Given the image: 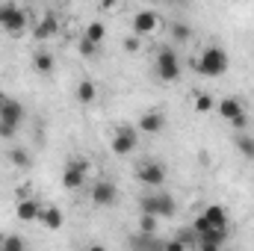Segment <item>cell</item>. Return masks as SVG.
Instances as JSON below:
<instances>
[{
  "instance_id": "1",
  "label": "cell",
  "mask_w": 254,
  "mask_h": 251,
  "mask_svg": "<svg viewBox=\"0 0 254 251\" xmlns=\"http://www.w3.org/2000/svg\"><path fill=\"white\" fill-rule=\"evenodd\" d=\"M192 65H195V71L204 74V77H222V74L228 71V54H225L219 45H210V48L201 51V57Z\"/></svg>"
},
{
  "instance_id": "2",
  "label": "cell",
  "mask_w": 254,
  "mask_h": 251,
  "mask_svg": "<svg viewBox=\"0 0 254 251\" xmlns=\"http://www.w3.org/2000/svg\"><path fill=\"white\" fill-rule=\"evenodd\" d=\"M139 207H142V213H154L157 219L175 216V198L172 195H142Z\"/></svg>"
},
{
  "instance_id": "3",
  "label": "cell",
  "mask_w": 254,
  "mask_h": 251,
  "mask_svg": "<svg viewBox=\"0 0 254 251\" xmlns=\"http://www.w3.org/2000/svg\"><path fill=\"white\" fill-rule=\"evenodd\" d=\"M157 77L166 80V83L181 80V60H178V54H175L172 48H163V51L157 54Z\"/></svg>"
},
{
  "instance_id": "4",
  "label": "cell",
  "mask_w": 254,
  "mask_h": 251,
  "mask_svg": "<svg viewBox=\"0 0 254 251\" xmlns=\"http://www.w3.org/2000/svg\"><path fill=\"white\" fill-rule=\"evenodd\" d=\"M0 27L6 33H21L27 27V12L12 3H0Z\"/></svg>"
},
{
  "instance_id": "5",
  "label": "cell",
  "mask_w": 254,
  "mask_h": 251,
  "mask_svg": "<svg viewBox=\"0 0 254 251\" xmlns=\"http://www.w3.org/2000/svg\"><path fill=\"white\" fill-rule=\"evenodd\" d=\"M136 142H139V133L133 127H119L113 133V154L116 157H127L136 151Z\"/></svg>"
},
{
  "instance_id": "6",
  "label": "cell",
  "mask_w": 254,
  "mask_h": 251,
  "mask_svg": "<svg viewBox=\"0 0 254 251\" xmlns=\"http://www.w3.org/2000/svg\"><path fill=\"white\" fill-rule=\"evenodd\" d=\"M116 201H119V189L113 181H98L92 187V204L95 207H113Z\"/></svg>"
},
{
  "instance_id": "7",
  "label": "cell",
  "mask_w": 254,
  "mask_h": 251,
  "mask_svg": "<svg viewBox=\"0 0 254 251\" xmlns=\"http://www.w3.org/2000/svg\"><path fill=\"white\" fill-rule=\"evenodd\" d=\"M0 122L9 127H18L24 122V107H21V101H15V98H6L3 101V107H0Z\"/></svg>"
},
{
  "instance_id": "8",
  "label": "cell",
  "mask_w": 254,
  "mask_h": 251,
  "mask_svg": "<svg viewBox=\"0 0 254 251\" xmlns=\"http://www.w3.org/2000/svg\"><path fill=\"white\" fill-rule=\"evenodd\" d=\"M228 240V228H210L207 234H195V246L198 249H219Z\"/></svg>"
},
{
  "instance_id": "9",
  "label": "cell",
  "mask_w": 254,
  "mask_h": 251,
  "mask_svg": "<svg viewBox=\"0 0 254 251\" xmlns=\"http://www.w3.org/2000/svg\"><path fill=\"white\" fill-rule=\"evenodd\" d=\"M83 181H86V166L77 163V160L68 163V166H65V175H63V187L65 189H80Z\"/></svg>"
},
{
  "instance_id": "10",
  "label": "cell",
  "mask_w": 254,
  "mask_h": 251,
  "mask_svg": "<svg viewBox=\"0 0 254 251\" xmlns=\"http://www.w3.org/2000/svg\"><path fill=\"white\" fill-rule=\"evenodd\" d=\"M139 181H142L145 187H160V184L166 181V169H163L160 163H145V166L139 169Z\"/></svg>"
},
{
  "instance_id": "11",
  "label": "cell",
  "mask_w": 254,
  "mask_h": 251,
  "mask_svg": "<svg viewBox=\"0 0 254 251\" xmlns=\"http://www.w3.org/2000/svg\"><path fill=\"white\" fill-rule=\"evenodd\" d=\"M163 127H166V119H163V113H157V110H148V113L139 119V133L157 136V133H163Z\"/></svg>"
},
{
  "instance_id": "12",
  "label": "cell",
  "mask_w": 254,
  "mask_h": 251,
  "mask_svg": "<svg viewBox=\"0 0 254 251\" xmlns=\"http://www.w3.org/2000/svg\"><path fill=\"white\" fill-rule=\"evenodd\" d=\"M154 30H157V15H154V12L142 9V12L133 15V33H136V36H148V33H154Z\"/></svg>"
},
{
  "instance_id": "13",
  "label": "cell",
  "mask_w": 254,
  "mask_h": 251,
  "mask_svg": "<svg viewBox=\"0 0 254 251\" xmlns=\"http://www.w3.org/2000/svg\"><path fill=\"white\" fill-rule=\"evenodd\" d=\"M15 213H18L21 222H36V219H42V204H39L36 198H24Z\"/></svg>"
},
{
  "instance_id": "14",
  "label": "cell",
  "mask_w": 254,
  "mask_h": 251,
  "mask_svg": "<svg viewBox=\"0 0 254 251\" xmlns=\"http://www.w3.org/2000/svg\"><path fill=\"white\" fill-rule=\"evenodd\" d=\"M216 110H219V116H222V119H228V122H231V119H237L240 113H246V107H243V101H240V98H222Z\"/></svg>"
},
{
  "instance_id": "15",
  "label": "cell",
  "mask_w": 254,
  "mask_h": 251,
  "mask_svg": "<svg viewBox=\"0 0 254 251\" xmlns=\"http://www.w3.org/2000/svg\"><path fill=\"white\" fill-rule=\"evenodd\" d=\"M204 219H207L213 228H228V213H225V207H219V204H210V207L204 210Z\"/></svg>"
},
{
  "instance_id": "16",
  "label": "cell",
  "mask_w": 254,
  "mask_h": 251,
  "mask_svg": "<svg viewBox=\"0 0 254 251\" xmlns=\"http://www.w3.org/2000/svg\"><path fill=\"white\" fill-rule=\"evenodd\" d=\"M42 225H45L48 231L63 228V210H57V207H45V210H42Z\"/></svg>"
},
{
  "instance_id": "17",
  "label": "cell",
  "mask_w": 254,
  "mask_h": 251,
  "mask_svg": "<svg viewBox=\"0 0 254 251\" xmlns=\"http://www.w3.org/2000/svg\"><path fill=\"white\" fill-rule=\"evenodd\" d=\"M57 30H60V24H57V15H54V12H45V21H42V27H36V39L54 36Z\"/></svg>"
},
{
  "instance_id": "18",
  "label": "cell",
  "mask_w": 254,
  "mask_h": 251,
  "mask_svg": "<svg viewBox=\"0 0 254 251\" xmlns=\"http://www.w3.org/2000/svg\"><path fill=\"white\" fill-rule=\"evenodd\" d=\"M83 39H89L92 45H101V42L107 39V27H104L101 21H92V24L86 27V36H83Z\"/></svg>"
},
{
  "instance_id": "19",
  "label": "cell",
  "mask_w": 254,
  "mask_h": 251,
  "mask_svg": "<svg viewBox=\"0 0 254 251\" xmlns=\"http://www.w3.org/2000/svg\"><path fill=\"white\" fill-rule=\"evenodd\" d=\"M33 68H36L39 74H51V71H54V57H51L48 51L36 54V57H33Z\"/></svg>"
},
{
  "instance_id": "20",
  "label": "cell",
  "mask_w": 254,
  "mask_h": 251,
  "mask_svg": "<svg viewBox=\"0 0 254 251\" xmlns=\"http://www.w3.org/2000/svg\"><path fill=\"white\" fill-rule=\"evenodd\" d=\"M95 95H98V92H95V83H92V80H83V83L77 86V101H80V104H92Z\"/></svg>"
},
{
  "instance_id": "21",
  "label": "cell",
  "mask_w": 254,
  "mask_h": 251,
  "mask_svg": "<svg viewBox=\"0 0 254 251\" xmlns=\"http://www.w3.org/2000/svg\"><path fill=\"white\" fill-rule=\"evenodd\" d=\"M6 157H9V163H12V166H18V169H27V166L33 163V160H30V154H27L24 148H12Z\"/></svg>"
},
{
  "instance_id": "22",
  "label": "cell",
  "mask_w": 254,
  "mask_h": 251,
  "mask_svg": "<svg viewBox=\"0 0 254 251\" xmlns=\"http://www.w3.org/2000/svg\"><path fill=\"white\" fill-rule=\"evenodd\" d=\"M172 39H175V42H190L192 30L184 24V21H175V24H172Z\"/></svg>"
},
{
  "instance_id": "23",
  "label": "cell",
  "mask_w": 254,
  "mask_h": 251,
  "mask_svg": "<svg viewBox=\"0 0 254 251\" xmlns=\"http://www.w3.org/2000/svg\"><path fill=\"white\" fill-rule=\"evenodd\" d=\"M237 148H240V154H243V157L254 160V139H252V136H243V133H240V136H237Z\"/></svg>"
},
{
  "instance_id": "24",
  "label": "cell",
  "mask_w": 254,
  "mask_h": 251,
  "mask_svg": "<svg viewBox=\"0 0 254 251\" xmlns=\"http://www.w3.org/2000/svg\"><path fill=\"white\" fill-rule=\"evenodd\" d=\"M154 228H157V216H154V213H142L139 231H142V234H154Z\"/></svg>"
},
{
  "instance_id": "25",
  "label": "cell",
  "mask_w": 254,
  "mask_h": 251,
  "mask_svg": "<svg viewBox=\"0 0 254 251\" xmlns=\"http://www.w3.org/2000/svg\"><path fill=\"white\" fill-rule=\"evenodd\" d=\"M0 249L3 251H21L24 249V240L21 237H3L0 240Z\"/></svg>"
},
{
  "instance_id": "26",
  "label": "cell",
  "mask_w": 254,
  "mask_h": 251,
  "mask_svg": "<svg viewBox=\"0 0 254 251\" xmlns=\"http://www.w3.org/2000/svg\"><path fill=\"white\" fill-rule=\"evenodd\" d=\"M213 107H216V104H213L210 95H198V98H195V110H198V113H210Z\"/></svg>"
},
{
  "instance_id": "27",
  "label": "cell",
  "mask_w": 254,
  "mask_h": 251,
  "mask_svg": "<svg viewBox=\"0 0 254 251\" xmlns=\"http://www.w3.org/2000/svg\"><path fill=\"white\" fill-rule=\"evenodd\" d=\"M192 228H195V234H207V231H210V228H213V225H210V222H207V219H204V213H201V216H198V219H195V222H192Z\"/></svg>"
},
{
  "instance_id": "28",
  "label": "cell",
  "mask_w": 254,
  "mask_h": 251,
  "mask_svg": "<svg viewBox=\"0 0 254 251\" xmlns=\"http://www.w3.org/2000/svg\"><path fill=\"white\" fill-rule=\"evenodd\" d=\"M125 51L127 54H136V51H139V36H136V33H133L130 39H125Z\"/></svg>"
},
{
  "instance_id": "29",
  "label": "cell",
  "mask_w": 254,
  "mask_h": 251,
  "mask_svg": "<svg viewBox=\"0 0 254 251\" xmlns=\"http://www.w3.org/2000/svg\"><path fill=\"white\" fill-rule=\"evenodd\" d=\"M231 125L237 127V130H246V127H249V116H246V113H240L237 119H231Z\"/></svg>"
},
{
  "instance_id": "30",
  "label": "cell",
  "mask_w": 254,
  "mask_h": 251,
  "mask_svg": "<svg viewBox=\"0 0 254 251\" xmlns=\"http://www.w3.org/2000/svg\"><path fill=\"white\" fill-rule=\"evenodd\" d=\"M15 130H18V127H9V125H3V122H0V136H3V139H12V136H15Z\"/></svg>"
},
{
  "instance_id": "31",
  "label": "cell",
  "mask_w": 254,
  "mask_h": 251,
  "mask_svg": "<svg viewBox=\"0 0 254 251\" xmlns=\"http://www.w3.org/2000/svg\"><path fill=\"white\" fill-rule=\"evenodd\" d=\"M92 51H95V45H92L89 39H83V42H80V54H83V57H89Z\"/></svg>"
},
{
  "instance_id": "32",
  "label": "cell",
  "mask_w": 254,
  "mask_h": 251,
  "mask_svg": "<svg viewBox=\"0 0 254 251\" xmlns=\"http://www.w3.org/2000/svg\"><path fill=\"white\" fill-rule=\"evenodd\" d=\"M113 6H119V0H101V9H113Z\"/></svg>"
},
{
  "instance_id": "33",
  "label": "cell",
  "mask_w": 254,
  "mask_h": 251,
  "mask_svg": "<svg viewBox=\"0 0 254 251\" xmlns=\"http://www.w3.org/2000/svg\"><path fill=\"white\" fill-rule=\"evenodd\" d=\"M3 101H6V95H3V92H0V107H3Z\"/></svg>"
}]
</instances>
